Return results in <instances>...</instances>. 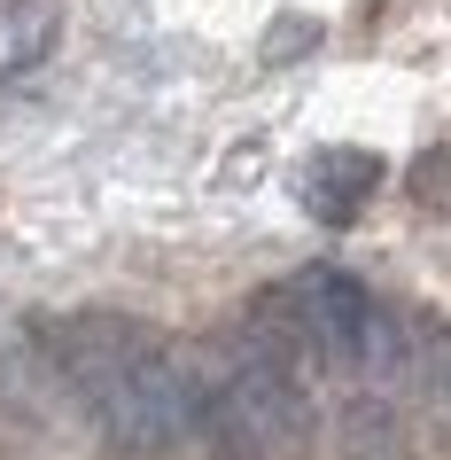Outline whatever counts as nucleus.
I'll use <instances>...</instances> for the list:
<instances>
[{
	"mask_svg": "<svg viewBox=\"0 0 451 460\" xmlns=\"http://www.w3.org/2000/svg\"><path fill=\"white\" fill-rule=\"evenodd\" d=\"M55 367L94 413L109 453L125 460H164L195 429V375L171 359L164 343L117 313H78L55 328Z\"/></svg>",
	"mask_w": 451,
	"mask_h": 460,
	"instance_id": "obj_1",
	"label": "nucleus"
},
{
	"mask_svg": "<svg viewBox=\"0 0 451 460\" xmlns=\"http://www.w3.org/2000/svg\"><path fill=\"white\" fill-rule=\"evenodd\" d=\"M195 421L211 437V460H296L311 445L304 367H288L265 343L234 336L218 375L195 383Z\"/></svg>",
	"mask_w": 451,
	"mask_h": 460,
	"instance_id": "obj_2",
	"label": "nucleus"
},
{
	"mask_svg": "<svg viewBox=\"0 0 451 460\" xmlns=\"http://www.w3.org/2000/svg\"><path fill=\"white\" fill-rule=\"evenodd\" d=\"M296 305L311 320V343H319V359H334L343 375H366V367L389 359V313H381L366 281L343 266H311L296 281Z\"/></svg>",
	"mask_w": 451,
	"mask_h": 460,
	"instance_id": "obj_3",
	"label": "nucleus"
},
{
	"mask_svg": "<svg viewBox=\"0 0 451 460\" xmlns=\"http://www.w3.org/2000/svg\"><path fill=\"white\" fill-rule=\"evenodd\" d=\"M381 188V156L374 148H319L304 164V180H296V195H304V211L319 218V226H351L366 203H374Z\"/></svg>",
	"mask_w": 451,
	"mask_h": 460,
	"instance_id": "obj_4",
	"label": "nucleus"
},
{
	"mask_svg": "<svg viewBox=\"0 0 451 460\" xmlns=\"http://www.w3.org/2000/svg\"><path fill=\"white\" fill-rule=\"evenodd\" d=\"M63 40V0H0V86L31 78Z\"/></svg>",
	"mask_w": 451,
	"mask_h": 460,
	"instance_id": "obj_5",
	"label": "nucleus"
},
{
	"mask_svg": "<svg viewBox=\"0 0 451 460\" xmlns=\"http://www.w3.org/2000/svg\"><path fill=\"white\" fill-rule=\"evenodd\" d=\"M343 453L351 460H421V445L404 429V413L389 406L381 390H366V398L343 406Z\"/></svg>",
	"mask_w": 451,
	"mask_h": 460,
	"instance_id": "obj_6",
	"label": "nucleus"
},
{
	"mask_svg": "<svg viewBox=\"0 0 451 460\" xmlns=\"http://www.w3.org/2000/svg\"><path fill=\"white\" fill-rule=\"evenodd\" d=\"M412 195H428V203H436V195H451V148H428V164L412 172Z\"/></svg>",
	"mask_w": 451,
	"mask_h": 460,
	"instance_id": "obj_7",
	"label": "nucleus"
},
{
	"mask_svg": "<svg viewBox=\"0 0 451 460\" xmlns=\"http://www.w3.org/2000/svg\"><path fill=\"white\" fill-rule=\"evenodd\" d=\"M428 375H436V398L451 406V328H436V336H428Z\"/></svg>",
	"mask_w": 451,
	"mask_h": 460,
	"instance_id": "obj_8",
	"label": "nucleus"
}]
</instances>
